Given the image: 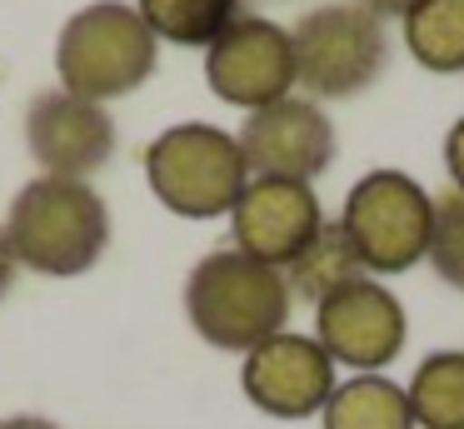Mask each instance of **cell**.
<instances>
[{
    "label": "cell",
    "mask_w": 464,
    "mask_h": 429,
    "mask_svg": "<svg viewBox=\"0 0 464 429\" xmlns=\"http://www.w3.org/2000/svg\"><path fill=\"white\" fill-rule=\"evenodd\" d=\"M0 229L11 239V255L21 269L75 279L101 265L105 245H111V210L95 195L91 180L35 175L31 185L15 190Z\"/></svg>",
    "instance_id": "cell-1"
},
{
    "label": "cell",
    "mask_w": 464,
    "mask_h": 429,
    "mask_svg": "<svg viewBox=\"0 0 464 429\" xmlns=\"http://www.w3.org/2000/svg\"><path fill=\"white\" fill-rule=\"evenodd\" d=\"M290 285L275 265L245 249H210L185 279V319L205 345L250 355L290 325Z\"/></svg>",
    "instance_id": "cell-2"
},
{
    "label": "cell",
    "mask_w": 464,
    "mask_h": 429,
    "mask_svg": "<svg viewBox=\"0 0 464 429\" xmlns=\"http://www.w3.org/2000/svg\"><path fill=\"white\" fill-rule=\"evenodd\" d=\"M160 65V40L125 0H95L75 10L55 40V75L61 90L85 100H121L135 95Z\"/></svg>",
    "instance_id": "cell-3"
},
{
    "label": "cell",
    "mask_w": 464,
    "mask_h": 429,
    "mask_svg": "<svg viewBox=\"0 0 464 429\" xmlns=\"http://www.w3.org/2000/svg\"><path fill=\"white\" fill-rule=\"evenodd\" d=\"M145 180L155 200L180 219H215L230 215L240 190L250 185V165L240 155V140L220 125L185 120L145 145Z\"/></svg>",
    "instance_id": "cell-4"
},
{
    "label": "cell",
    "mask_w": 464,
    "mask_h": 429,
    "mask_svg": "<svg viewBox=\"0 0 464 429\" xmlns=\"http://www.w3.org/2000/svg\"><path fill=\"white\" fill-rule=\"evenodd\" d=\"M295 85L310 100H350L364 95L390 65V35L384 20L354 0L304 10L290 25Z\"/></svg>",
    "instance_id": "cell-5"
},
{
    "label": "cell",
    "mask_w": 464,
    "mask_h": 429,
    "mask_svg": "<svg viewBox=\"0 0 464 429\" xmlns=\"http://www.w3.org/2000/svg\"><path fill=\"white\" fill-rule=\"evenodd\" d=\"M434 195L404 170H370L350 185L340 229L364 275H404L430 255Z\"/></svg>",
    "instance_id": "cell-6"
},
{
    "label": "cell",
    "mask_w": 464,
    "mask_h": 429,
    "mask_svg": "<svg viewBox=\"0 0 464 429\" xmlns=\"http://www.w3.org/2000/svg\"><path fill=\"white\" fill-rule=\"evenodd\" d=\"M314 339L334 365L354 369V375H380L384 365L400 359L410 325H404L400 295L384 279L360 275L314 305Z\"/></svg>",
    "instance_id": "cell-7"
},
{
    "label": "cell",
    "mask_w": 464,
    "mask_h": 429,
    "mask_svg": "<svg viewBox=\"0 0 464 429\" xmlns=\"http://www.w3.org/2000/svg\"><path fill=\"white\" fill-rule=\"evenodd\" d=\"M240 155L250 165V175L260 180H320L334 165V120L324 115L320 100L310 95H285L275 105H260L245 115L240 125Z\"/></svg>",
    "instance_id": "cell-8"
},
{
    "label": "cell",
    "mask_w": 464,
    "mask_h": 429,
    "mask_svg": "<svg viewBox=\"0 0 464 429\" xmlns=\"http://www.w3.org/2000/svg\"><path fill=\"white\" fill-rule=\"evenodd\" d=\"M205 80L225 105L245 110V115L295 95L290 30L245 10L215 45H205Z\"/></svg>",
    "instance_id": "cell-9"
},
{
    "label": "cell",
    "mask_w": 464,
    "mask_h": 429,
    "mask_svg": "<svg viewBox=\"0 0 464 429\" xmlns=\"http://www.w3.org/2000/svg\"><path fill=\"white\" fill-rule=\"evenodd\" d=\"M25 150L41 175L91 180L115 155V120L101 100L71 95V90H41L25 105Z\"/></svg>",
    "instance_id": "cell-10"
},
{
    "label": "cell",
    "mask_w": 464,
    "mask_h": 429,
    "mask_svg": "<svg viewBox=\"0 0 464 429\" xmlns=\"http://www.w3.org/2000/svg\"><path fill=\"white\" fill-rule=\"evenodd\" d=\"M334 359L314 335L280 329L265 345H255L240 365V385L260 414L270 419H310L334 395Z\"/></svg>",
    "instance_id": "cell-11"
},
{
    "label": "cell",
    "mask_w": 464,
    "mask_h": 429,
    "mask_svg": "<svg viewBox=\"0 0 464 429\" xmlns=\"http://www.w3.org/2000/svg\"><path fill=\"white\" fill-rule=\"evenodd\" d=\"M324 225V210L314 185H300V180H260L250 175V185L240 190L230 210V235L235 249L265 259V265L285 269Z\"/></svg>",
    "instance_id": "cell-12"
},
{
    "label": "cell",
    "mask_w": 464,
    "mask_h": 429,
    "mask_svg": "<svg viewBox=\"0 0 464 429\" xmlns=\"http://www.w3.org/2000/svg\"><path fill=\"white\" fill-rule=\"evenodd\" d=\"M324 429H414L404 385L384 375H354L334 385V395L320 409Z\"/></svg>",
    "instance_id": "cell-13"
},
{
    "label": "cell",
    "mask_w": 464,
    "mask_h": 429,
    "mask_svg": "<svg viewBox=\"0 0 464 429\" xmlns=\"http://www.w3.org/2000/svg\"><path fill=\"white\" fill-rule=\"evenodd\" d=\"M285 285H290V299H304V305H320V299H330L334 289H344L350 279H360V255H354V245L344 239L340 219H324L320 235L310 239V245L300 249V255L290 259V265L280 269Z\"/></svg>",
    "instance_id": "cell-14"
},
{
    "label": "cell",
    "mask_w": 464,
    "mask_h": 429,
    "mask_svg": "<svg viewBox=\"0 0 464 429\" xmlns=\"http://www.w3.org/2000/svg\"><path fill=\"white\" fill-rule=\"evenodd\" d=\"M155 40L185 50H205L245 15V0H135Z\"/></svg>",
    "instance_id": "cell-15"
},
{
    "label": "cell",
    "mask_w": 464,
    "mask_h": 429,
    "mask_svg": "<svg viewBox=\"0 0 464 429\" xmlns=\"http://www.w3.org/2000/svg\"><path fill=\"white\" fill-rule=\"evenodd\" d=\"M404 25V50L434 75H464V0H420Z\"/></svg>",
    "instance_id": "cell-16"
},
{
    "label": "cell",
    "mask_w": 464,
    "mask_h": 429,
    "mask_svg": "<svg viewBox=\"0 0 464 429\" xmlns=\"http://www.w3.org/2000/svg\"><path fill=\"white\" fill-rule=\"evenodd\" d=\"M404 395L414 429H464V349H440L420 359Z\"/></svg>",
    "instance_id": "cell-17"
},
{
    "label": "cell",
    "mask_w": 464,
    "mask_h": 429,
    "mask_svg": "<svg viewBox=\"0 0 464 429\" xmlns=\"http://www.w3.org/2000/svg\"><path fill=\"white\" fill-rule=\"evenodd\" d=\"M430 269L444 279L450 289L464 295V195L444 190L434 195V225H430Z\"/></svg>",
    "instance_id": "cell-18"
},
{
    "label": "cell",
    "mask_w": 464,
    "mask_h": 429,
    "mask_svg": "<svg viewBox=\"0 0 464 429\" xmlns=\"http://www.w3.org/2000/svg\"><path fill=\"white\" fill-rule=\"evenodd\" d=\"M444 170H450V180H454L450 190H459V195H464V115L454 120L450 135H444Z\"/></svg>",
    "instance_id": "cell-19"
},
{
    "label": "cell",
    "mask_w": 464,
    "mask_h": 429,
    "mask_svg": "<svg viewBox=\"0 0 464 429\" xmlns=\"http://www.w3.org/2000/svg\"><path fill=\"white\" fill-rule=\"evenodd\" d=\"M354 5H364L370 15H380V20H394V15L404 20L414 5H420V0H354Z\"/></svg>",
    "instance_id": "cell-20"
},
{
    "label": "cell",
    "mask_w": 464,
    "mask_h": 429,
    "mask_svg": "<svg viewBox=\"0 0 464 429\" xmlns=\"http://www.w3.org/2000/svg\"><path fill=\"white\" fill-rule=\"evenodd\" d=\"M15 255H11V239H5V229H0V299L11 295V285H15Z\"/></svg>",
    "instance_id": "cell-21"
},
{
    "label": "cell",
    "mask_w": 464,
    "mask_h": 429,
    "mask_svg": "<svg viewBox=\"0 0 464 429\" xmlns=\"http://www.w3.org/2000/svg\"><path fill=\"white\" fill-rule=\"evenodd\" d=\"M0 429H61V424L41 414H11V419H0Z\"/></svg>",
    "instance_id": "cell-22"
}]
</instances>
